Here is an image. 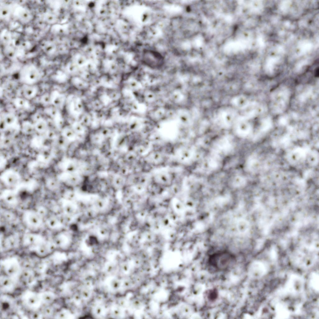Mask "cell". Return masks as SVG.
I'll list each match as a JSON object with an SVG mask.
<instances>
[{"label": "cell", "instance_id": "1", "mask_svg": "<svg viewBox=\"0 0 319 319\" xmlns=\"http://www.w3.org/2000/svg\"><path fill=\"white\" fill-rule=\"evenodd\" d=\"M235 255L227 251H221L211 255L209 257L208 263L214 268L218 270L227 269L235 264Z\"/></svg>", "mask_w": 319, "mask_h": 319}, {"label": "cell", "instance_id": "2", "mask_svg": "<svg viewBox=\"0 0 319 319\" xmlns=\"http://www.w3.org/2000/svg\"><path fill=\"white\" fill-rule=\"evenodd\" d=\"M142 59L146 63L155 65L162 63L164 58L158 52L153 50L146 49L143 52Z\"/></svg>", "mask_w": 319, "mask_h": 319}, {"label": "cell", "instance_id": "3", "mask_svg": "<svg viewBox=\"0 0 319 319\" xmlns=\"http://www.w3.org/2000/svg\"><path fill=\"white\" fill-rule=\"evenodd\" d=\"M40 215L34 212H31L29 214L27 217V220L31 225L36 226L39 225L40 222Z\"/></svg>", "mask_w": 319, "mask_h": 319}, {"label": "cell", "instance_id": "4", "mask_svg": "<svg viewBox=\"0 0 319 319\" xmlns=\"http://www.w3.org/2000/svg\"><path fill=\"white\" fill-rule=\"evenodd\" d=\"M31 87H26L23 90L24 94L27 98H32L35 95L36 89Z\"/></svg>", "mask_w": 319, "mask_h": 319}, {"label": "cell", "instance_id": "5", "mask_svg": "<svg viewBox=\"0 0 319 319\" xmlns=\"http://www.w3.org/2000/svg\"><path fill=\"white\" fill-rule=\"evenodd\" d=\"M48 223L49 226L52 228L56 227L59 224L58 221L55 217H51L48 220Z\"/></svg>", "mask_w": 319, "mask_h": 319}]
</instances>
